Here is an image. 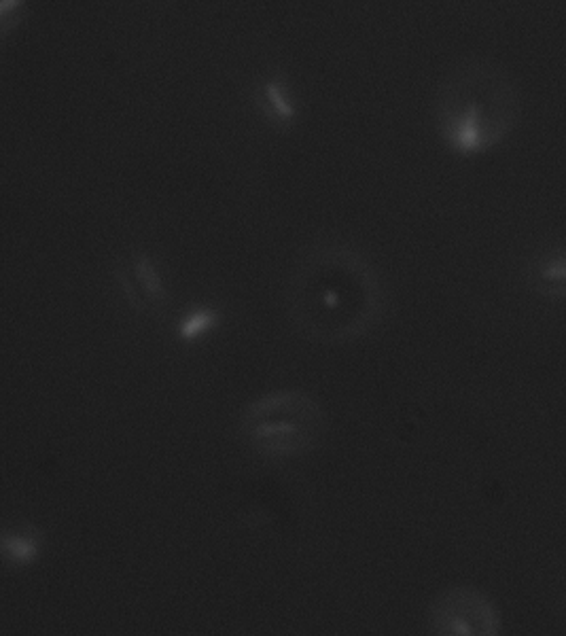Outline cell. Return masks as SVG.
Masks as SVG:
<instances>
[{"label": "cell", "instance_id": "6da1fadb", "mask_svg": "<svg viewBox=\"0 0 566 636\" xmlns=\"http://www.w3.org/2000/svg\"><path fill=\"white\" fill-rule=\"evenodd\" d=\"M384 299L374 263L346 244L314 246L299 259L287 291L295 329L318 344L363 338L382 318Z\"/></svg>", "mask_w": 566, "mask_h": 636}, {"label": "cell", "instance_id": "7a4b0ae2", "mask_svg": "<svg viewBox=\"0 0 566 636\" xmlns=\"http://www.w3.org/2000/svg\"><path fill=\"white\" fill-rule=\"evenodd\" d=\"M238 429L253 452L285 461L318 448L327 433V414L312 395L282 388L246 403Z\"/></svg>", "mask_w": 566, "mask_h": 636}, {"label": "cell", "instance_id": "3957f363", "mask_svg": "<svg viewBox=\"0 0 566 636\" xmlns=\"http://www.w3.org/2000/svg\"><path fill=\"white\" fill-rule=\"evenodd\" d=\"M431 624L441 634H492L499 626L488 600L467 588L441 596L431 611Z\"/></svg>", "mask_w": 566, "mask_h": 636}, {"label": "cell", "instance_id": "277c9868", "mask_svg": "<svg viewBox=\"0 0 566 636\" xmlns=\"http://www.w3.org/2000/svg\"><path fill=\"white\" fill-rule=\"evenodd\" d=\"M115 278L126 302L138 314H157L168 304V291L155 261L147 253H130L117 261Z\"/></svg>", "mask_w": 566, "mask_h": 636}, {"label": "cell", "instance_id": "5b68a950", "mask_svg": "<svg viewBox=\"0 0 566 636\" xmlns=\"http://www.w3.org/2000/svg\"><path fill=\"white\" fill-rule=\"evenodd\" d=\"M0 552L7 564L15 569H28L37 564L43 554V535L37 526L5 528L0 537Z\"/></svg>", "mask_w": 566, "mask_h": 636}, {"label": "cell", "instance_id": "8992f818", "mask_svg": "<svg viewBox=\"0 0 566 636\" xmlns=\"http://www.w3.org/2000/svg\"><path fill=\"white\" fill-rule=\"evenodd\" d=\"M221 321L219 310L210 308V306H202V308H191L189 312H185L181 316L179 325H176V335H179L181 342H198L202 338L215 329Z\"/></svg>", "mask_w": 566, "mask_h": 636}, {"label": "cell", "instance_id": "52a82bcc", "mask_svg": "<svg viewBox=\"0 0 566 636\" xmlns=\"http://www.w3.org/2000/svg\"><path fill=\"white\" fill-rule=\"evenodd\" d=\"M539 274H541L543 282H547V285L566 287V259L550 261Z\"/></svg>", "mask_w": 566, "mask_h": 636}]
</instances>
